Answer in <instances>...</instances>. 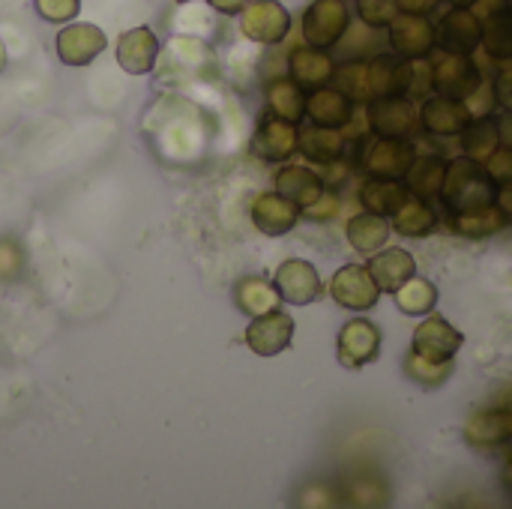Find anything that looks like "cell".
<instances>
[{"label":"cell","mask_w":512,"mask_h":509,"mask_svg":"<svg viewBox=\"0 0 512 509\" xmlns=\"http://www.w3.org/2000/svg\"><path fill=\"white\" fill-rule=\"evenodd\" d=\"M495 192H498V180L489 174L486 162L462 156V159L447 162V174H444V186L438 198L444 201L450 216H456V213H471V210L495 204Z\"/></svg>","instance_id":"obj_1"},{"label":"cell","mask_w":512,"mask_h":509,"mask_svg":"<svg viewBox=\"0 0 512 509\" xmlns=\"http://www.w3.org/2000/svg\"><path fill=\"white\" fill-rule=\"evenodd\" d=\"M429 84L441 96H453L462 102H471L483 90V72L471 57L462 54H444L429 69Z\"/></svg>","instance_id":"obj_2"},{"label":"cell","mask_w":512,"mask_h":509,"mask_svg":"<svg viewBox=\"0 0 512 509\" xmlns=\"http://www.w3.org/2000/svg\"><path fill=\"white\" fill-rule=\"evenodd\" d=\"M351 27V9L345 0H312L303 12V39L315 48H333Z\"/></svg>","instance_id":"obj_3"},{"label":"cell","mask_w":512,"mask_h":509,"mask_svg":"<svg viewBox=\"0 0 512 509\" xmlns=\"http://www.w3.org/2000/svg\"><path fill=\"white\" fill-rule=\"evenodd\" d=\"M483 45V18L468 6H453L435 27V48L471 57Z\"/></svg>","instance_id":"obj_4"},{"label":"cell","mask_w":512,"mask_h":509,"mask_svg":"<svg viewBox=\"0 0 512 509\" xmlns=\"http://www.w3.org/2000/svg\"><path fill=\"white\" fill-rule=\"evenodd\" d=\"M366 63V102L378 96H405L414 90L417 66L399 54H378Z\"/></svg>","instance_id":"obj_5"},{"label":"cell","mask_w":512,"mask_h":509,"mask_svg":"<svg viewBox=\"0 0 512 509\" xmlns=\"http://www.w3.org/2000/svg\"><path fill=\"white\" fill-rule=\"evenodd\" d=\"M417 159V147L408 138H375L363 150V168L369 177L402 180Z\"/></svg>","instance_id":"obj_6"},{"label":"cell","mask_w":512,"mask_h":509,"mask_svg":"<svg viewBox=\"0 0 512 509\" xmlns=\"http://www.w3.org/2000/svg\"><path fill=\"white\" fill-rule=\"evenodd\" d=\"M240 30L261 45H279L291 30V12L279 0H252L240 12Z\"/></svg>","instance_id":"obj_7"},{"label":"cell","mask_w":512,"mask_h":509,"mask_svg":"<svg viewBox=\"0 0 512 509\" xmlns=\"http://www.w3.org/2000/svg\"><path fill=\"white\" fill-rule=\"evenodd\" d=\"M369 129L378 138H411L420 126V114L405 96H378L369 102Z\"/></svg>","instance_id":"obj_8"},{"label":"cell","mask_w":512,"mask_h":509,"mask_svg":"<svg viewBox=\"0 0 512 509\" xmlns=\"http://www.w3.org/2000/svg\"><path fill=\"white\" fill-rule=\"evenodd\" d=\"M330 297L342 306V309H351V312H369L378 306V297H381V288L378 282L372 279L369 267H360V264H348V267H339L333 282H330Z\"/></svg>","instance_id":"obj_9"},{"label":"cell","mask_w":512,"mask_h":509,"mask_svg":"<svg viewBox=\"0 0 512 509\" xmlns=\"http://www.w3.org/2000/svg\"><path fill=\"white\" fill-rule=\"evenodd\" d=\"M465 336L444 318V315H429L417 330H414V342L411 351L429 363H453V357L459 354Z\"/></svg>","instance_id":"obj_10"},{"label":"cell","mask_w":512,"mask_h":509,"mask_svg":"<svg viewBox=\"0 0 512 509\" xmlns=\"http://www.w3.org/2000/svg\"><path fill=\"white\" fill-rule=\"evenodd\" d=\"M336 351H339V363L345 369L372 366L381 357V330L366 318H354L339 330Z\"/></svg>","instance_id":"obj_11"},{"label":"cell","mask_w":512,"mask_h":509,"mask_svg":"<svg viewBox=\"0 0 512 509\" xmlns=\"http://www.w3.org/2000/svg\"><path fill=\"white\" fill-rule=\"evenodd\" d=\"M390 45L405 60H423L435 48V24L426 15L402 12L390 21Z\"/></svg>","instance_id":"obj_12"},{"label":"cell","mask_w":512,"mask_h":509,"mask_svg":"<svg viewBox=\"0 0 512 509\" xmlns=\"http://www.w3.org/2000/svg\"><path fill=\"white\" fill-rule=\"evenodd\" d=\"M276 288H279L282 300L291 303V306H309V303H315L324 294L318 270L309 261H303V258H288V261L279 264Z\"/></svg>","instance_id":"obj_13"},{"label":"cell","mask_w":512,"mask_h":509,"mask_svg":"<svg viewBox=\"0 0 512 509\" xmlns=\"http://www.w3.org/2000/svg\"><path fill=\"white\" fill-rule=\"evenodd\" d=\"M108 39L96 24H84V21H72L57 33V57L66 66H87L93 63L102 51H105Z\"/></svg>","instance_id":"obj_14"},{"label":"cell","mask_w":512,"mask_h":509,"mask_svg":"<svg viewBox=\"0 0 512 509\" xmlns=\"http://www.w3.org/2000/svg\"><path fill=\"white\" fill-rule=\"evenodd\" d=\"M294 339V318L288 312H267L252 318V324L246 327V345L258 354V357H276L282 354Z\"/></svg>","instance_id":"obj_15"},{"label":"cell","mask_w":512,"mask_h":509,"mask_svg":"<svg viewBox=\"0 0 512 509\" xmlns=\"http://www.w3.org/2000/svg\"><path fill=\"white\" fill-rule=\"evenodd\" d=\"M471 123V108L468 102L462 99H453V96H429L420 108V126L432 135H441V138H453V135H462V129Z\"/></svg>","instance_id":"obj_16"},{"label":"cell","mask_w":512,"mask_h":509,"mask_svg":"<svg viewBox=\"0 0 512 509\" xmlns=\"http://www.w3.org/2000/svg\"><path fill=\"white\" fill-rule=\"evenodd\" d=\"M252 222L267 237H285L300 222V207L279 192H264L252 201Z\"/></svg>","instance_id":"obj_17"},{"label":"cell","mask_w":512,"mask_h":509,"mask_svg":"<svg viewBox=\"0 0 512 509\" xmlns=\"http://www.w3.org/2000/svg\"><path fill=\"white\" fill-rule=\"evenodd\" d=\"M159 39L150 27H132L117 39V63L129 75H147L156 66Z\"/></svg>","instance_id":"obj_18"},{"label":"cell","mask_w":512,"mask_h":509,"mask_svg":"<svg viewBox=\"0 0 512 509\" xmlns=\"http://www.w3.org/2000/svg\"><path fill=\"white\" fill-rule=\"evenodd\" d=\"M291 69V81H297L303 90H318L327 87L336 75V63L327 54V48H315V45H300L291 51L288 60Z\"/></svg>","instance_id":"obj_19"},{"label":"cell","mask_w":512,"mask_h":509,"mask_svg":"<svg viewBox=\"0 0 512 509\" xmlns=\"http://www.w3.org/2000/svg\"><path fill=\"white\" fill-rule=\"evenodd\" d=\"M306 117L312 120V126L342 129L354 120V99L339 87H318L306 99Z\"/></svg>","instance_id":"obj_20"},{"label":"cell","mask_w":512,"mask_h":509,"mask_svg":"<svg viewBox=\"0 0 512 509\" xmlns=\"http://www.w3.org/2000/svg\"><path fill=\"white\" fill-rule=\"evenodd\" d=\"M300 144V129L297 123H288L282 117H267L261 120L258 132H255V153L264 162H285L297 153Z\"/></svg>","instance_id":"obj_21"},{"label":"cell","mask_w":512,"mask_h":509,"mask_svg":"<svg viewBox=\"0 0 512 509\" xmlns=\"http://www.w3.org/2000/svg\"><path fill=\"white\" fill-rule=\"evenodd\" d=\"M276 192L285 195L291 204H297L300 210H309L321 201L324 195V180L321 174H315L306 165H285L276 174Z\"/></svg>","instance_id":"obj_22"},{"label":"cell","mask_w":512,"mask_h":509,"mask_svg":"<svg viewBox=\"0 0 512 509\" xmlns=\"http://www.w3.org/2000/svg\"><path fill=\"white\" fill-rule=\"evenodd\" d=\"M369 273L378 282L381 294H396L408 279L417 276V261L405 249H384L381 255H372Z\"/></svg>","instance_id":"obj_23"},{"label":"cell","mask_w":512,"mask_h":509,"mask_svg":"<svg viewBox=\"0 0 512 509\" xmlns=\"http://www.w3.org/2000/svg\"><path fill=\"white\" fill-rule=\"evenodd\" d=\"M462 153L468 159H477V162H489V156L504 144V129H501V120L486 111L480 117H471V123L462 129Z\"/></svg>","instance_id":"obj_24"},{"label":"cell","mask_w":512,"mask_h":509,"mask_svg":"<svg viewBox=\"0 0 512 509\" xmlns=\"http://www.w3.org/2000/svg\"><path fill=\"white\" fill-rule=\"evenodd\" d=\"M465 438L474 447H498L512 441V405L474 414L471 423L465 426Z\"/></svg>","instance_id":"obj_25"},{"label":"cell","mask_w":512,"mask_h":509,"mask_svg":"<svg viewBox=\"0 0 512 509\" xmlns=\"http://www.w3.org/2000/svg\"><path fill=\"white\" fill-rule=\"evenodd\" d=\"M411 198V189L399 180H384V177H369L360 189V204L369 213L378 216H396V210Z\"/></svg>","instance_id":"obj_26"},{"label":"cell","mask_w":512,"mask_h":509,"mask_svg":"<svg viewBox=\"0 0 512 509\" xmlns=\"http://www.w3.org/2000/svg\"><path fill=\"white\" fill-rule=\"evenodd\" d=\"M345 237H348V243H351L357 252H363V255H375V252L387 243V237H390L387 216H378V213L363 210V213H357V216H351V219H348V225H345Z\"/></svg>","instance_id":"obj_27"},{"label":"cell","mask_w":512,"mask_h":509,"mask_svg":"<svg viewBox=\"0 0 512 509\" xmlns=\"http://www.w3.org/2000/svg\"><path fill=\"white\" fill-rule=\"evenodd\" d=\"M438 228V213L429 201L411 195L393 216V231L402 237H429Z\"/></svg>","instance_id":"obj_28"},{"label":"cell","mask_w":512,"mask_h":509,"mask_svg":"<svg viewBox=\"0 0 512 509\" xmlns=\"http://www.w3.org/2000/svg\"><path fill=\"white\" fill-rule=\"evenodd\" d=\"M510 225V219L504 216V210L498 204H489V207H480V210H471V213H456L453 216V231L459 237H468V240H483V237H492L498 231H504Z\"/></svg>","instance_id":"obj_29"},{"label":"cell","mask_w":512,"mask_h":509,"mask_svg":"<svg viewBox=\"0 0 512 509\" xmlns=\"http://www.w3.org/2000/svg\"><path fill=\"white\" fill-rule=\"evenodd\" d=\"M267 105L276 117L288 123H300L306 117V90L291 78H276L267 87Z\"/></svg>","instance_id":"obj_30"},{"label":"cell","mask_w":512,"mask_h":509,"mask_svg":"<svg viewBox=\"0 0 512 509\" xmlns=\"http://www.w3.org/2000/svg\"><path fill=\"white\" fill-rule=\"evenodd\" d=\"M297 150L312 159V162H336L345 156V138L339 135V129H324V126H309L300 132V144Z\"/></svg>","instance_id":"obj_31"},{"label":"cell","mask_w":512,"mask_h":509,"mask_svg":"<svg viewBox=\"0 0 512 509\" xmlns=\"http://www.w3.org/2000/svg\"><path fill=\"white\" fill-rule=\"evenodd\" d=\"M237 306L240 312H246L249 318H258V315H267L273 309H279L282 303V294L276 285H270L267 279H258V276H249L237 285Z\"/></svg>","instance_id":"obj_32"},{"label":"cell","mask_w":512,"mask_h":509,"mask_svg":"<svg viewBox=\"0 0 512 509\" xmlns=\"http://www.w3.org/2000/svg\"><path fill=\"white\" fill-rule=\"evenodd\" d=\"M444 174H447V162L441 156H417L411 171H408V189L411 195L432 201L441 195L444 186Z\"/></svg>","instance_id":"obj_33"},{"label":"cell","mask_w":512,"mask_h":509,"mask_svg":"<svg viewBox=\"0 0 512 509\" xmlns=\"http://www.w3.org/2000/svg\"><path fill=\"white\" fill-rule=\"evenodd\" d=\"M483 48L495 60H512V9H495L483 21Z\"/></svg>","instance_id":"obj_34"},{"label":"cell","mask_w":512,"mask_h":509,"mask_svg":"<svg viewBox=\"0 0 512 509\" xmlns=\"http://www.w3.org/2000/svg\"><path fill=\"white\" fill-rule=\"evenodd\" d=\"M396 306L399 312L411 315V318H420V315H429L438 303V288L429 282V279H408L396 294Z\"/></svg>","instance_id":"obj_35"},{"label":"cell","mask_w":512,"mask_h":509,"mask_svg":"<svg viewBox=\"0 0 512 509\" xmlns=\"http://www.w3.org/2000/svg\"><path fill=\"white\" fill-rule=\"evenodd\" d=\"M405 372L411 375V381H417L420 387H441L447 378H450V372H453V363H429V360H423V357H417L414 351L408 354V360H405Z\"/></svg>","instance_id":"obj_36"},{"label":"cell","mask_w":512,"mask_h":509,"mask_svg":"<svg viewBox=\"0 0 512 509\" xmlns=\"http://www.w3.org/2000/svg\"><path fill=\"white\" fill-rule=\"evenodd\" d=\"M357 15L363 18L366 27H390V21L399 15V3L396 0H357Z\"/></svg>","instance_id":"obj_37"},{"label":"cell","mask_w":512,"mask_h":509,"mask_svg":"<svg viewBox=\"0 0 512 509\" xmlns=\"http://www.w3.org/2000/svg\"><path fill=\"white\" fill-rule=\"evenodd\" d=\"M33 6L48 24H66L78 15L81 0H33Z\"/></svg>","instance_id":"obj_38"},{"label":"cell","mask_w":512,"mask_h":509,"mask_svg":"<svg viewBox=\"0 0 512 509\" xmlns=\"http://www.w3.org/2000/svg\"><path fill=\"white\" fill-rule=\"evenodd\" d=\"M486 168H489V174H492L498 183L512 180V147H504V144H501V147L489 156Z\"/></svg>","instance_id":"obj_39"},{"label":"cell","mask_w":512,"mask_h":509,"mask_svg":"<svg viewBox=\"0 0 512 509\" xmlns=\"http://www.w3.org/2000/svg\"><path fill=\"white\" fill-rule=\"evenodd\" d=\"M495 99L507 108L512 114V69H507L501 78H498V90H495Z\"/></svg>","instance_id":"obj_40"},{"label":"cell","mask_w":512,"mask_h":509,"mask_svg":"<svg viewBox=\"0 0 512 509\" xmlns=\"http://www.w3.org/2000/svg\"><path fill=\"white\" fill-rule=\"evenodd\" d=\"M495 204L504 210V216L512 222V180H504L495 192Z\"/></svg>","instance_id":"obj_41"},{"label":"cell","mask_w":512,"mask_h":509,"mask_svg":"<svg viewBox=\"0 0 512 509\" xmlns=\"http://www.w3.org/2000/svg\"><path fill=\"white\" fill-rule=\"evenodd\" d=\"M216 12H222V15H240L252 0H207Z\"/></svg>","instance_id":"obj_42"},{"label":"cell","mask_w":512,"mask_h":509,"mask_svg":"<svg viewBox=\"0 0 512 509\" xmlns=\"http://www.w3.org/2000/svg\"><path fill=\"white\" fill-rule=\"evenodd\" d=\"M399 3V12H417V15H426L438 6V0H396Z\"/></svg>","instance_id":"obj_43"},{"label":"cell","mask_w":512,"mask_h":509,"mask_svg":"<svg viewBox=\"0 0 512 509\" xmlns=\"http://www.w3.org/2000/svg\"><path fill=\"white\" fill-rule=\"evenodd\" d=\"M450 6H468V9H474V3H480V0H447Z\"/></svg>","instance_id":"obj_44"},{"label":"cell","mask_w":512,"mask_h":509,"mask_svg":"<svg viewBox=\"0 0 512 509\" xmlns=\"http://www.w3.org/2000/svg\"><path fill=\"white\" fill-rule=\"evenodd\" d=\"M6 66V48H3V42H0V69Z\"/></svg>","instance_id":"obj_45"},{"label":"cell","mask_w":512,"mask_h":509,"mask_svg":"<svg viewBox=\"0 0 512 509\" xmlns=\"http://www.w3.org/2000/svg\"><path fill=\"white\" fill-rule=\"evenodd\" d=\"M174 3H192V0H174Z\"/></svg>","instance_id":"obj_46"},{"label":"cell","mask_w":512,"mask_h":509,"mask_svg":"<svg viewBox=\"0 0 512 509\" xmlns=\"http://www.w3.org/2000/svg\"><path fill=\"white\" fill-rule=\"evenodd\" d=\"M504 3H507V6H510V9H512V0H504Z\"/></svg>","instance_id":"obj_47"},{"label":"cell","mask_w":512,"mask_h":509,"mask_svg":"<svg viewBox=\"0 0 512 509\" xmlns=\"http://www.w3.org/2000/svg\"><path fill=\"white\" fill-rule=\"evenodd\" d=\"M510 480H512V462H510Z\"/></svg>","instance_id":"obj_48"}]
</instances>
